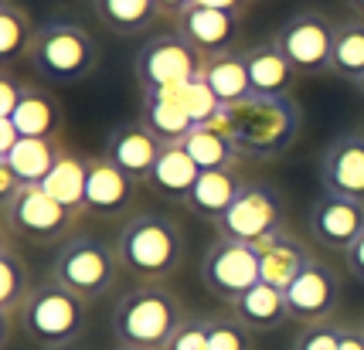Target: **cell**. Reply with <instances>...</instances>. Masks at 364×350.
Listing matches in <instances>:
<instances>
[{
    "mask_svg": "<svg viewBox=\"0 0 364 350\" xmlns=\"http://www.w3.org/2000/svg\"><path fill=\"white\" fill-rule=\"evenodd\" d=\"M218 126L228 129L238 160L269 163L289 153L303 126V112L293 96H249L222 112Z\"/></svg>",
    "mask_w": 364,
    "mask_h": 350,
    "instance_id": "obj_1",
    "label": "cell"
},
{
    "mask_svg": "<svg viewBox=\"0 0 364 350\" xmlns=\"http://www.w3.org/2000/svg\"><path fill=\"white\" fill-rule=\"evenodd\" d=\"M184 319V300L167 283H140L116 300L109 327L119 347L164 350Z\"/></svg>",
    "mask_w": 364,
    "mask_h": 350,
    "instance_id": "obj_2",
    "label": "cell"
},
{
    "mask_svg": "<svg viewBox=\"0 0 364 350\" xmlns=\"http://www.w3.org/2000/svg\"><path fill=\"white\" fill-rule=\"evenodd\" d=\"M119 266L140 283H167L188 252V239L181 224L157 211H140L123 222L116 239Z\"/></svg>",
    "mask_w": 364,
    "mask_h": 350,
    "instance_id": "obj_3",
    "label": "cell"
},
{
    "mask_svg": "<svg viewBox=\"0 0 364 350\" xmlns=\"http://www.w3.org/2000/svg\"><path fill=\"white\" fill-rule=\"evenodd\" d=\"M119 252L116 245L102 241L99 235H72L68 241L55 245V255L48 262V279L75 292L79 300H102L116 279H119Z\"/></svg>",
    "mask_w": 364,
    "mask_h": 350,
    "instance_id": "obj_4",
    "label": "cell"
},
{
    "mask_svg": "<svg viewBox=\"0 0 364 350\" xmlns=\"http://www.w3.org/2000/svg\"><path fill=\"white\" fill-rule=\"evenodd\" d=\"M31 68L51 85H75L85 82L99 65V45L82 24L51 17L38 24V38L28 55Z\"/></svg>",
    "mask_w": 364,
    "mask_h": 350,
    "instance_id": "obj_5",
    "label": "cell"
},
{
    "mask_svg": "<svg viewBox=\"0 0 364 350\" xmlns=\"http://www.w3.org/2000/svg\"><path fill=\"white\" fill-rule=\"evenodd\" d=\"M17 323L28 334V340H34L41 350L72 347L85 334V300H79L75 292H68L58 283L45 279L24 300Z\"/></svg>",
    "mask_w": 364,
    "mask_h": 350,
    "instance_id": "obj_6",
    "label": "cell"
},
{
    "mask_svg": "<svg viewBox=\"0 0 364 350\" xmlns=\"http://www.w3.org/2000/svg\"><path fill=\"white\" fill-rule=\"evenodd\" d=\"M4 207V231L28 245H62L75 235L79 214L58 204L41 184H24L11 197L0 201Z\"/></svg>",
    "mask_w": 364,
    "mask_h": 350,
    "instance_id": "obj_7",
    "label": "cell"
},
{
    "mask_svg": "<svg viewBox=\"0 0 364 350\" xmlns=\"http://www.w3.org/2000/svg\"><path fill=\"white\" fill-rule=\"evenodd\" d=\"M205 68V55L181 34H150L133 58V79L140 92H160L194 82Z\"/></svg>",
    "mask_w": 364,
    "mask_h": 350,
    "instance_id": "obj_8",
    "label": "cell"
},
{
    "mask_svg": "<svg viewBox=\"0 0 364 350\" xmlns=\"http://www.w3.org/2000/svg\"><path fill=\"white\" fill-rule=\"evenodd\" d=\"M279 231H286V204L279 191L269 184H255L249 180L238 201L228 207V214L215 222V235L228 241H242V245H266L276 239Z\"/></svg>",
    "mask_w": 364,
    "mask_h": 350,
    "instance_id": "obj_9",
    "label": "cell"
},
{
    "mask_svg": "<svg viewBox=\"0 0 364 350\" xmlns=\"http://www.w3.org/2000/svg\"><path fill=\"white\" fill-rule=\"evenodd\" d=\"M333 34H337V24L327 14L296 11L289 21L279 24L272 41L289 58V65L296 68L300 79H317V75H331Z\"/></svg>",
    "mask_w": 364,
    "mask_h": 350,
    "instance_id": "obj_10",
    "label": "cell"
},
{
    "mask_svg": "<svg viewBox=\"0 0 364 350\" xmlns=\"http://www.w3.org/2000/svg\"><path fill=\"white\" fill-rule=\"evenodd\" d=\"M201 283L211 296L235 302L255 283H262L259 279V248L242 245V241L215 239L208 245L205 258H201Z\"/></svg>",
    "mask_w": 364,
    "mask_h": 350,
    "instance_id": "obj_11",
    "label": "cell"
},
{
    "mask_svg": "<svg viewBox=\"0 0 364 350\" xmlns=\"http://www.w3.org/2000/svg\"><path fill=\"white\" fill-rule=\"evenodd\" d=\"M317 177L323 194H337V197H350V201H361L364 204V133L361 129L337 133L331 143L320 150Z\"/></svg>",
    "mask_w": 364,
    "mask_h": 350,
    "instance_id": "obj_12",
    "label": "cell"
},
{
    "mask_svg": "<svg viewBox=\"0 0 364 350\" xmlns=\"http://www.w3.org/2000/svg\"><path fill=\"white\" fill-rule=\"evenodd\" d=\"M337 302H341V275H337L333 266L320 262V258H314L286 289L289 319L300 323V327L333 319Z\"/></svg>",
    "mask_w": 364,
    "mask_h": 350,
    "instance_id": "obj_13",
    "label": "cell"
},
{
    "mask_svg": "<svg viewBox=\"0 0 364 350\" xmlns=\"http://www.w3.org/2000/svg\"><path fill=\"white\" fill-rule=\"evenodd\" d=\"M306 228L320 248L344 255L364 231V204L350 197H337V194H320L310 204Z\"/></svg>",
    "mask_w": 364,
    "mask_h": 350,
    "instance_id": "obj_14",
    "label": "cell"
},
{
    "mask_svg": "<svg viewBox=\"0 0 364 350\" xmlns=\"http://www.w3.org/2000/svg\"><path fill=\"white\" fill-rule=\"evenodd\" d=\"M160 153H164V143L140 119H127V123L112 126L109 136H106V150H102V157L116 163L136 184H150V174L157 167Z\"/></svg>",
    "mask_w": 364,
    "mask_h": 350,
    "instance_id": "obj_15",
    "label": "cell"
},
{
    "mask_svg": "<svg viewBox=\"0 0 364 350\" xmlns=\"http://www.w3.org/2000/svg\"><path fill=\"white\" fill-rule=\"evenodd\" d=\"M177 34L188 38L205 58L228 55V51H235L238 38H242V14L191 4L188 11L177 17Z\"/></svg>",
    "mask_w": 364,
    "mask_h": 350,
    "instance_id": "obj_16",
    "label": "cell"
},
{
    "mask_svg": "<svg viewBox=\"0 0 364 350\" xmlns=\"http://www.w3.org/2000/svg\"><path fill=\"white\" fill-rule=\"evenodd\" d=\"M136 180L127 177L116 163L106 157H89V180H85V211L102 214V218H123L133 197H136Z\"/></svg>",
    "mask_w": 364,
    "mask_h": 350,
    "instance_id": "obj_17",
    "label": "cell"
},
{
    "mask_svg": "<svg viewBox=\"0 0 364 350\" xmlns=\"http://www.w3.org/2000/svg\"><path fill=\"white\" fill-rule=\"evenodd\" d=\"M140 119L143 126L157 136L160 143H184L191 133H194V119L188 112L184 102V89H160V92H140Z\"/></svg>",
    "mask_w": 364,
    "mask_h": 350,
    "instance_id": "obj_18",
    "label": "cell"
},
{
    "mask_svg": "<svg viewBox=\"0 0 364 350\" xmlns=\"http://www.w3.org/2000/svg\"><path fill=\"white\" fill-rule=\"evenodd\" d=\"M232 317L249 330V334H276L289 323V306H286L283 289L269 286V283H255L245 296L232 302Z\"/></svg>",
    "mask_w": 364,
    "mask_h": 350,
    "instance_id": "obj_19",
    "label": "cell"
},
{
    "mask_svg": "<svg viewBox=\"0 0 364 350\" xmlns=\"http://www.w3.org/2000/svg\"><path fill=\"white\" fill-rule=\"evenodd\" d=\"M314 258H317V255L310 252L306 241L293 239L289 231H279L276 239H269L266 245H259V279L286 292L289 283H293Z\"/></svg>",
    "mask_w": 364,
    "mask_h": 350,
    "instance_id": "obj_20",
    "label": "cell"
},
{
    "mask_svg": "<svg viewBox=\"0 0 364 350\" xmlns=\"http://www.w3.org/2000/svg\"><path fill=\"white\" fill-rule=\"evenodd\" d=\"M242 55H245V72H249L252 96H289L293 92L300 75L289 65V58L276 48V41L255 45V48L242 51Z\"/></svg>",
    "mask_w": 364,
    "mask_h": 350,
    "instance_id": "obj_21",
    "label": "cell"
},
{
    "mask_svg": "<svg viewBox=\"0 0 364 350\" xmlns=\"http://www.w3.org/2000/svg\"><path fill=\"white\" fill-rule=\"evenodd\" d=\"M11 123L17 126L21 140H51V143H58V136L65 129V109L51 92L28 85V92L14 109Z\"/></svg>",
    "mask_w": 364,
    "mask_h": 350,
    "instance_id": "obj_22",
    "label": "cell"
},
{
    "mask_svg": "<svg viewBox=\"0 0 364 350\" xmlns=\"http://www.w3.org/2000/svg\"><path fill=\"white\" fill-rule=\"evenodd\" d=\"M249 180H242L235 167L232 170H205V174L198 177V184H194V191H191L188 204L191 214H198V218H205V222H218L228 214V207L238 201V194L245 187Z\"/></svg>",
    "mask_w": 364,
    "mask_h": 350,
    "instance_id": "obj_23",
    "label": "cell"
},
{
    "mask_svg": "<svg viewBox=\"0 0 364 350\" xmlns=\"http://www.w3.org/2000/svg\"><path fill=\"white\" fill-rule=\"evenodd\" d=\"M198 177H201V167L191 160L184 143H167L157 167H154V174H150V187L171 204H188Z\"/></svg>",
    "mask_w": 364,
    "mask_h": 350,
    "instance_id": "obj_24",
    "label": "cell"
},
{
    "mask_svg": "<svg viewBox=\"0 0 364 350\" xmlns=\"http://www.w3.org/2000/svg\"><path fill=\"white\" fill-rule=\"evenodd\" d=\"M201 82L211 89V96L218 99L222 109H232V106H238V102H245V99L252 96L249 72H245V55H242V51H228V55L205 58Z\"/></svg>",
    "mask_w": 364,
    "mask_h": 350,
    "instance_id": "obj_25",
    "label": "cell"
},
{
    "mask_svg": "<svg viewBox=\"0 0 364 350\" xmlns=\"http://www.w3.org/2000/svg\"><path fill=\"white\" fill-rule=\"evenodd\" d=\"M31 269L14 248V239L4 231V245H0V317H4L7 334H11L24 300L31 296Z\"/></svg>",
    "mask_w": 364,
    "mask_h": 350,
    "instance_id": "obj_26",
    "label": "cell"
},
{
    "mask_svg": "<svg viewBox=\"0 0 364 350\" xmlns=\"http://www.w3.org/2000/svg\"><path fill=\"white\" fill-rule=\"evenodd\" d=\"M92 14L109 34L133 38L157 24L160 7L157 0H92Z\"/></svg>",
    "mask_w": 364,
    "mask_h": 350,
    "instance_id": "obj_27",
    "label": "cell"
},
{
    "mask_svg": "<svg viewBox=\"0 0 364 350\" xmlns=\"http://www.w3.org/2000/svg\"><path fill=\"white\" fill-rule=\"evenodd\" d=\"M85 180H89V157H75V153L62 150L41 187L68 211L85 214Z\"/></svg>",
    "mask_w": 364,
    "mask_h": 350,
    "instance_id": "obj_28",
    "label": "cell"
},
{
    "mask_svg": "<svg viewBox=\"0 0 364 350\" xmlns=\"http://www.w3.org/2000/svg\"><path fill=\"white\" fill-rule=\"evenodd\" d=\"M331 75L341 82H350V85H358L364 79V21L361 17H348V21L337 24Z\"/></svg>",
    "mask_w": 364,
    "mask_h": 350,
    "instance_id": "obj_29",
    "label": "cell"
},
{
    "mask_svg": "<svg viewBox=\"0 0 364 350\" xmlns=\"http://www.w3.org/2000/svg\"><path fill=\"white\" fill-rule=\"evenodd\" d=\"M58 153H62V146L51 143V140H21L7 157H0V163H4V167L17 177V184L24 187V184H45V177L51 174Z\"/></svg>",
    "mask_w": 364,
    "mask_h": 350,
    "instance_id": "obj_30",
    "label": "cell"
},
{
    "mask_svg": "<svg viewBox=\"0 0 364 350\" xmlns=\"http://www.w3.org/2000/svg\"><path fill=\"white\" fill-rule=\"evenodd\" d=\"M184 150L191 153V160L205 170H232L238 163V150L228 136V129L211 123V126H201L194 129L188 140H184Z\"/></svg>",
    "mask_w": 364,
    "mask_h": 350,
    "instance_id": "obj_31",
    "label": "cell"
},
{
    "mask_svg": "<svg viewBox=\"0 0 364 350\" xmlns=\"http://www.w3.org/2000/svg\"><path fill=\"white\" fill-rule=\"evenodd\" d=\"M34 38H38V24L31 21V14L24 7H17L14 0H4V11H0V65L14 68V62L31 55Z\"/></svg>",
    "mask_w": 364,
    "mask_h": 350,
    "instance_id": "obj_32",
    "label": "cell"
},
{
    "mask_svg": "<svg viewBox=\"0 0 364 350\" xmlns=\"http://www.w3.org/2000/svg\"><path fill=\"white\" fill-rule=\"evenodd\" d=\"M252 337L235 317H211V350H252Z\"/></svg>",
    "mask_w": 364,
    "mask_h": 350,
    "instance_id": "obj_33",
    "label": "cell"
},
{
    "mask_svg": "<svg viewBox=\"0 0 364 350\" xmlns=\"http://www.w3.org/2000/svg\"><path fill=\"white\" fill-rule=\"evenodd\" d=\"M341 327L337 319H323V323H310L303 327L296 340H293V350H337L341 347Z\"/></svg>",
    "mask_w": 364,
    "mask_h": 350,
    "instance_id": "obj_34",
    "label": "cell"
},
{
    "mask_svg": "<svg viewBox=\"0 0 364 350\" xmlns=\"http://www.w3.org/2000/svg\"><path fill=\"white\" fill-rule=\"evenodd\" d=\"M208 330H211V317H188L164 350H211Z\"/></svg>",
    "mask_w": 364,
    "mask_h": 350,
    "instance_id": "obj_35",
    "label": "cell"
},
{
    "mask_svg": "<svg viewBox=\"0 0 364 350\" xmlns=\"http://www.w3.org/2000/svg\"><path fill=\"white\" fill-rule=\"evenodd\" d=\"M24 92H28V82H21L11 68H4V72H0V119H11V116H14V109L21 106Z\"/></svg>",
    "mask_w": 364,
    "mask_h": 350,
    "instance_id": "obj_36",
    "label": "cell"
},
{
    "mask_svg": "<svg viewBox=\"0 0 364 350\" xmlns=\"http://www.w3.org/2000/svg\"><path fill=\"white\" fill-rule=\"evenodd\" d=\"M344 266H348V272L358 283H364V231L354 239V245H350L348 252H344Z\"/></svg>",
    "mask_w": 364,
    "mask_h": 350,
    "instance_id": "obj_37",
    "label": "cell"
},
{
    "mask_svg": "<svg viewBox=\"0 0 364 350\" xmlns=\"http://www.w3.org/2000/svg\"><path fill=\"white\" fill-rule=\"evenodd\" d=\"M337 350H364V327H341V347Z\"/></svg>",
    "mask_w": 364,
    "mask_h": 350,
    "instance_id": "obj_38",
    "label": "cell"
},
{
    "mask_svg": "<svg viewBox=\"0 0 364 350\" xmlns=\"http://www.w3.org/2000/svg\"><path fill=\"white\" fill-rule=\"evenodd\" d=\"M17 143H21V133H17V126L11 123V119H0V157H7Z\"/></svg>",
    "mask_w": 364,
    "mask_h": 350,
    "instance_id": "obj_39",
    "label": "cell"
},
{
    "mask_svg": "<svg viewBox=\"0 0 364 350\" xmlns=\"http://www.w3.org/2000/svg\"><path fill=\"white\" fill-rule=\"evenodd\" d=\"M198 7H218V11H235V14H242L252 0H194Z\"/></svg>",
    "mask_w": 364,
    "mask_h": 350,
    "instance_id": "obj_40",
    "label": "cell"
},
{
    "mask_svg": "<svg viewBox=\"0 0 364 350\" xmlns=\"http://www.w3.org/2000/svg\"><path fill=\"white\" fill-rule=\"evenodd\" d=\"M194 0H157V7H160V17H181L184 11H188Z\"/></svg>",
    "mask_w": 364,
    "mask_h": 350,
    "instance_id": "obj_41",
    "label": "cell"
},
{
    "mask_svg": "<svg viewBox=\"0 0 364 350\" xmlns=\"http://www.w3.org/2000/svg\"><path fill=\"white\" fill-rule=\"evenodd\" d=\"M348 4H350V11H354V17L364 21V0H348Z\"/></svg>",
    "mask_w": 364,
    "mask_h": 350,
    "instance_id": "obj_42",
    "label": "cell"
},
{
    "mask_svg": "<svg viewBox=\"0 0 364 350\" xmlns=\"http://www.w3.org/2000/svg\"><path fill=\"white\" fill-rule=\"evenodd\" d=\"M354 89H358V92H361V99H364V79L358 82V85H354Z\"/></svg>",
    "mask_w": 364,
    "mask_h": 350,
    "instance_id": "obj_43",
    "label": "cell"
},
{
    "mask_svg": "<svg viewBox=\"0 0 364 350\" xmlns=\"http://www.w3.org/2000/svg\"><path fill=\"white\" fill-rule=\"evenodd\" d=\"M48 350H75V344H72V347H48Z\"/></svg>",
    "mask_w": 364,
    "mask_h": 350,
    "instance_id": "obj_44",
    "label": "cell"
},
{
    "mask_svg": "<svg viewBox=\"0 0 364 350\" xmlns=\"http://www.w3.org/2000/svg\"><path fill=\"white\" fill-rule=\"evenodd\" d=\"M116 350H146V347H116Z\"/></svg>",
    "mask_w": 364,
    "mask_h": 350,
    "instance_id": "obj_45",
    "label": "cell"
}]
</instances>
